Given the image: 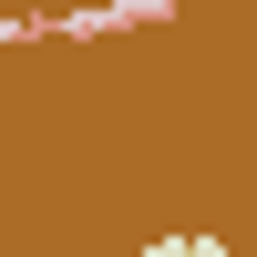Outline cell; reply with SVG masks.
I'll return each mask as SVG.
<instances>
[{"label": "cell", "mask_w": 257, "mask_h": 257, "mask_svg": "<svg viewBox=\"0 0 257 257\" xmlns=\"http://www.w3.org/2000/svg\"><path fill=\"white\" fill-rule=\"evenodd\" d=\"M134 257H237L226 237H206V226H175V237H144Z\"/></svg>", "instance_id": "cell-1"}]
</instances>
